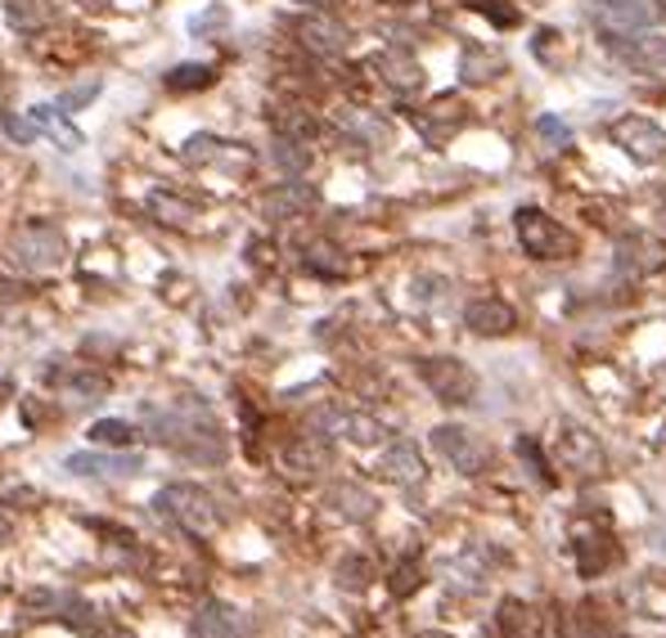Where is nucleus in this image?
Returning <instances> with one entry per match:
<instances>
[{
    "label": "nucleus",
    "mask_w": 666,
    "mask_h": 638,
    "mask_svg": "<svg viewBox=\"0 0 666 638\" xmlns=\"http://www.w3.org/2000/svg\"><path fill=\"white\" fill-rule=\"evenodd\" d=\"M149 427L158 440H167V446L185 459L195 463H225V436L217 427V418L208 414V405H176L167 414L158 410H145Z\"/></svg>",
    "instance_id": "f257e3e1"
},
{
    "label": "nucleus",
    "mask_w": 666,
    "mask_h": 638,
    "mask_svg": "<svg viewBox=\"0 0 666 638\" xmlns=\"http://www.w3.org/2000/svg\"><path fill=\"white\" fill-rule=\"evenodd\" d=\"M662 14L666 5H657V0H586V19L608 36V45L640 36L644 27L662 23Z\"/></svg>",
    "instance_id": "f03ea898"
},
{
    "label": "nucleus",
    "mask_w": 666,
    "mask_h": 638,
    "mask_svg": "<svg viewBox=\"0 0 666 638\" xmlns=\"http://www.w3.org/2000/svg\"><path fill=\"white\" fill-rule=\"evenodd\" d=\"M154 508H163L180 530L199 535V539L217 535V526H221V517H217V500L208 495L203 485H189V481H180V485H163V490H158V500H154Z\"/></svg>",
    "instance_id": "7ed1b4c3"
},
{
    "label": "nucleus",
    "mask_w": 666,
    "mask_h": 638,
    "mask_svg": "<svg viewBox=\"0 0 666 638\" xmlns=\"http://www.w3.org/2000/svg\"><path fill=\"white\" fill-rule=\"evenodd\" d=\"M513 225H518L522 253L536 257V261H567V257L577 253V238L567 234L550 212H541V208H518Z\"/></svg>",
    "instance_id": "20e7f679"
},
{
    "label": "nucleus",
    "mask_w": 666,
    "mask_h": 638,
    "mask_svg": "<svg viewBox=\"0 0 666 638\" xmlns=\"http://www.w3.org/2000/svg\"><path fill=\"white\" fill-rule=\"evenodd\" d=\"M14 257L27 266V270H59L68 261V238L59 225L51 221H27L14 230Z\"/></svg>",
    "instance_id": "39448f33"
},
{
    "label": "nucleus",
    "mask_w": 666,
    "mask_h": 638,
    "mask_svg": "<svg viewBox=\"0 0 666 638\" xmlns=\"http://www.w3.org/2000/svg\"><path fill=\"white\" fill-rule=\"evenodd\" d=\"M419 378H423V387L433 391L442 405H468L473 396H478V373H473L464 360H455V356H428V360H419Z\"/></svg>",
    "instance_id": "423d86ee"
},
{
    "label": "nucleus",
    "mask_w": 666,
    "mask_h": 638,
    "mask_svg": "<svg viewBox=\"0 0 666 638\" xmlns=\"http://www.w3.org/2000/svg\"><path fill=\"white\" fill-rule=\"evenodd\" d=\"M554 455L567 472H577V477H603L608 472V455L599 446V436L581 423H558L554 432Z\"/></svg>",
    "instance_id": "0eeeda50"
},
{
    "label": "nucleus",
    "mask_w": 666,
    "mask_h": 638,
    "mask_svg": "<svg viewBox=\"0 0 666 638\" xmlns=\"http://www.w3.org/2000/svg\"><path fill=\"white\" fill-rule=\"evenodd\" d=\"M433 450L464 477H478L491 468V446L482 436H473L468 427H455V423H442L433 427Z\"/></svg>",
    "instance_id": "6e6552de"
},
{
    "label": "nucleus",
    "mask_w": 666,
    "mask_h": 638,
    "mask_svg": "<svg viewBox=\"0 0 666 638\" xmlns=\"http://www.w3.org/2000/svg\"><path fill=\"white\" fill-rule=\"evenodd\" d=\"M608 135H612L617 149L631 154L635 163H662V158H666V131H662L657 122L640 117V113H631V117H617Z\"/></svg>",
    "instance_id": "1a4fd4ad"
},
{
    "label": "nucleus",
    "mask_w": 666,
    "mask_h": 638,
    "mask_svg": "<svg viewBox=\"0 0 666 638\" xmlns=\"http://www.w3.org/2000/svg\"><path fill=\"white\" fill-rule=\"evenodd\" d=\"M573 549H577V567H581V575H599V571H608V567H612V558H617V545H612L608 522H599V526H590L586 517H581V522H573Z\"/></svg>",
    "instance_id": "9d476101"
},
{
    "label": "nucleus",
    "mask_w": 666,
    "mask_h": 638,
    "mask_svg": "<svg viewBox=\"0 0 666 638\" xmlns=\"http://www.w3.org/2000/svg\"><path fill=\"white\" fill-rule=\"evenodd\" d=\"M315 427L324 436H347L352 446H378V440L388 436V427L369 418V414H347V410H320L315 414Z\"/></svg>",
    "instance_id": "9b49d317"
},
{
    "label": "nucleus",
    "mask_w": 666,
    "mask_h": 638,
    "mask_svg": "<svg viewBox=\"0 0 666 638\" xmlns=\"http://www.w3.org/2000/svg\"><path fill=\"white\" fill-rule=\"evenodd\" d=\"M315 203H320V193H315L311 184L284 180V184H275L266 199H262V212H266V221H298V216L311 212Z\"/></svg>",
    "instance_id": "f8f14e48"
},
{
    "label": "nucleus",
    "mask_w": 666,
    "mask_h": 638,
    "mask_svg": "<svg viewBox=\"0 0 666 638\" xmlns=\"http://www.w3.org/2000/svg\"><path fill=\"white\" fill-rule=\"evenodd\" d=\"M666 266V243L657 234H631L617 243V270H631V275H653Z\"/></svg>",
    "instance_id": "ddd939ff"
},
{
    "label": "nucleus",
    "mask_w": 666,
    "mask_h": 638,
    "mask_svg": "<svg viewBox=\"0 0 666 638\" xmlns=\"http://www.w3.org/2000/svg\"><path fill=\"white\" fill-rule=\"evenodd\" d=\"M617 59H622L631 72L666 81V36H635L631 45H612Z\"/></svg>",
    "instance_id": "4468645a"
},
{
    "label": "nucleus",
    "mask_w": 666,
    "mask_h": 638,
    "mask_svg": "<svg viewBox=\"0 0 666 638\" xmlns=\"http://www.w3.org/2000/svg\"><path fill=\"white\" fill-rule=\"evenodd\" d=\"M464 324L478 333V337H504L518 328V311L500 298H478V302H468L464 306Z\"/></svg>",
    "instance_id": "2eb2a0df"
},
{
    "label": "nucleus",
    "mask_w": 666,
    "mask_h": 638,
    "mask_svg": "<svg viewBox=\"0 0 666 638\" xmlns=\"http://www.w3.org/2000/svg\"><path fill=\"white\" fill-rule=\"evenodd\" d=\"M195 638H253V620L230 603H208L195 616Z\"/></svg>",
    "instance_id": "dca6fc26"
},
{
    "label": "nucleus",
    "mask_w": 666,
    "mask_h": 638,
    "mask_svg": "<svg viewBox=\"0 0 666 638\" xmlns=\"http://www.w3.org/2000/svg\"><path fill=\"white\" fill-rule=\"evenodd\" d=\"M298 36H302L307 51H315V55H343L347 51V27L338 19H324V14L298 19Z\"/></svg>",
    "instance_id": "f3484780"
},
{
    "label": "nucleus",
    "mask_w": 666,
    "mask_h": 638,
    "mask_svg": "<svg viewBox=\"0 0 666 638\" xmlns=\"http://www.w3.org/2000/svg\"><path fill=\"white\" fill-rule=\"evenodd\" d=\"M140 455H95V450H86V455H68V472H77V477H131V472H140Z\"/></svg>",
    "instance_id": "a211bd4d"
},
{
    "label": "nucleus",
    "mask_w": 666,
    "mask_h": 638,
    "mask_svg": "<svg viewBox=\"0 0 666 638\" xmlns=\"http://www.w3.org/2000/svg\"><path fill=\"white\" fill-rule=\"evenodd\" d=\"M329 508L338 513V517H347V522H369L374 517V508H378V500L369 495L365 485H356V481H338V485H329Z\"/></svg>",
    "instance_id": "6ab92c4d"
},
{
    "label": "nucleus",
    "mask_w": 666,
    "mask_h": 638,
    "mask_svg": "<svg viewBox=\"0 0 666 638\" xmlns=\"http://www.w3.org/2000/svg\"><path fill=\"white\" fill-rule=\"evenodd\" d=\"M51 378H55V387L64 391L73 405H95V401H100L104 391H109V378H104V373H90V369H73V373H68V369H55Z\"/></svg>",
    "instance_id": "aec40b11"
},
{
    "label": "nucleus",
    "mask_w": 666,
    "mask_h": 638,
    "mask_svg": "<svg viewBox=\"0 0 666 638\" xmlns=\"http://www.w3.org/2000/svg\"><path fill=\"white\" fill-rule=\"evenodd\" d=\"M464 126V104L459 100H451V94H442V100L428 109V113H419V131L433 139V144H442V139H451L455 131Z\"/></svg>",
    "instance_id": "412c9836"
},
{
    "label": "nucleus",
    "mask_w": 666,
    "mask_h": 638,
    "mask_svg": "<svg viewBox=\"0 0 666 638\" xmlns=\"http://www.w3.org/2000/svg\"><path fill=\"white\" fill-rule=\"evenodd\" d=\"M500 634L504 638H545V620H541V612L536 607H528V603H518V598H509V603H500Z\"/></svg>",
    "instance_id": "4be33fe9"
},
{
    "label": "nucleus",
    "mask_w": 666,
    "mask_h": 638,
    "mask_svg": "<svg viewBox=\"0 0 666 638\" xmlns=\"http://www.w3.org/2000/svg\"><path fill=\"white\" fill-rule=\"evenodd\" d=\"M284 468H289L293 477H320V472L329 468L324 436H302L298 446H289V455H284Z\"/></svg>",
    "instance_id": "5701e85b"
},
{
    "label": "nucleus",
    "mask_w": 666,
    "mask_h": 638,
    "mask_svg": "<svg viewBox=\"0 0 666 638\" xmlns=\"http://www.w3.org/2000/svg\"><path fill=\"white\" fill-rule=\"evenodd\" d=\"M378 472H384L388 481H397V485H419L423 481V459H419V450L410 446V440H397V446L384 455V463H378Z\"/></svg>",
    "instance_id": "b1692460"
},
{
    "label": "nucleus",
    "mask_w": 666,
    "mask_h": 638,
    "mask_svg": "<svg viewBox=\"0 0 666 638\" xmlns=\"http://www.w3.org/2000/svg\"><path fill=\"white\" fill-rule=\"evenodd\" d=\"M374 68L384 72V81H388L392 90H401V94H410V90H419V86H423V68H419L410 55L388 51V55H378V59H374Z\"/></svg>",
    "instance_id": "393cba45"
},
{
    "label": "nucleus",
    "mask_w": 666,
    "mask_h": 638,
    "mask_svg": "<svg viewBox=\"0 0 666 638\" xmlns=\"http://www.w3.org/2000/svg\"><path fill=\"white\" fill-rule=\"evenodd\" d=\"M149 212H154V221H163V225H189V221H199V208L189 203V199H180V193H167V189H154V193H149Z\"/></svg>",
    "instance_id": "a878e982"
},
{
    "label": "nucleus",
    "mask_w": 666,
    "mask_h": 638,
    "mask_svg": "<svg viewBox=\"0 0 666 638\" xmlns=\"http://www.w3.org/2000/svg\"><path fill=\"white\" fill-rule=\"evenodd\" d=\"M270 163H275L284 176H302V171L311 167V154H307V144H302V139L279 135V139H275V149H270Z\"/></svg>",
    "instance_id": "bb28decb"
},
{
    "label": "nucleus",
    "mask_w": 666,
    "mask_h": 638,
    "mask_svg": "<svg viewBox=\"0 0 666 638\" xmlns=\"http://www.w3.org/2000/svg\"><path fill=\"white\" fill-rule=\"evenodd\" d=\"M5 19H10L19 32H36V27L51 23V0H10Z\"/></svg>",
    "instance_id": "cd10ccee"
},
{
    "label": "nucleus",
    "mask_w": 666,
    "mask_h": 638,
    "mask_svg": "<svg viewBox=\"0 0 666 638\" xmlns=\"http://www.w3.org/2000/svg\"><path fill=\"white\" fill-rule=\"evenodd\" d=\"M32 126H36V131H45V135H55V139L64 144V149H81V131H77V126H68L59 109H32Z\"/></svg>",
    "instance_id": "c85d7f7f"
},
{
    "label": "nucleus",
    "mask_w": 666,
    "mask_h": 638,
    "mask_svg": "<svg viewBox=\"0 0 666 638\" xmlns=\"http://www.w3.org/2000/svg\"><path fill=\"white\" fill-rule=\"evenodd\" d=\"M212 81H217V68H208V64H180V68L167 72V90H180V94L208 90Z\"/></svg>",
    "instance_id": "c756f323"
},
{
    "label": "nucleus",
    "mask_w": 666,
    "mask_h": 638,
    "mask_svg": "<svg viewBox=\"0 0 666 638\" xmlns=\"http://www.w3.org/2000/svg\"><path fill=\"white\" fill-rule=\"evenodd\" d=\"M504 72V59L491 51H478V45H473V51L464 55V81H491V77H500Z\"/></svg>",
    "instance_id": "7c9ffc66"
},
{
    "label": "nucleus",
    "mask_w": 666,
    "mask_h": 638,
    "mask_svg": "<svg viewBox=\"0 0 666 638\" xmlns=\"http://www.w3.org/2000/svg\"><path fill=\"white\" fill-rule=\"evenodd\" d=\"M307 266H311L315 275H329V279L347 275V261H343V253L333 248V243H311V248H307Z\"/></svg>",
    "instance_id": "2f4dec72"
},
{
    "label": "nucleus",
    "mask_w": 666,
    "mask_h": 638,
    "mask_svg": "<svg viewBox=\"0 0 666 638\" xmlns=\"http://www.w3.org/2000/svg\"><path fill=\"white\" fill-rule=\"evenodd\" d=\"M221 149H225V144H221L217 135H189V139H185V149H180V158H185L189 167H203V163L221 158Z\"/></svg>",
    "instance_id": "473e14b6"
},
{
    "label": "nucleus",
    "mask_w": 666,
    "mask_h": 638,
    "mask_svg": "<svg viewBox=\"0 0 666 638\" xmlns=\"http://www.w3.org/2000/svg\"><path fill=\"white\" fill-rule=\"evenodd\" d=\"M315 131H320V122H315L307 109H284V113H279V135H289V139H302V144H307Z\"/></svg>",
    "instance_id": "72a5a7b5"
},
{
    "label": "nucleus",
    "mask_w": 666,
    "mask_h": 638,
    "mask_svg": "<svg viewBox=\"0 0 666 638\" xmlns=\"http://www.w3.org/2000/svg\"><path fill=\"white\" fill-rule=\"evenodd\" d=\"M95 94H100V77H86V81H77V86H68L64 94H59V113H81Z\"/></svg>",
    "instance_id": "f704fd0d"
},
{
    "label": "nucleus",
    "mask_w": 666,
    "mask_h": 638,
    "mask_svg": "<svg viewBox=\"0 0 666 638\" xmlns=\"http://www.w3.org/2000/svg\"><path fill=\"white\" fill-rule=\"evenodd\" d=\"M90 436L100 440V446H131V440L140 436L131 423H122V418H104V423H95L90 427Z\"/></svg>",
    "instance_id": "c9c22d12"
},
{
    "label": "nucleus",
    "mask_w": 666,
    "mask_h": 638,
    "mask_svg": "<svg viewBox=\"0 0 666 638\" xmlns=\"http://www.w3.org/2000/svg\"><path fill=\"white\" fill-rule=\"evenodd\" d=\"M369 580H374L369 558H356V553H352V558H343V562H338V584H343V589H352V594H356V589H365Z\"/></svg>",
    "instance_id": "e433bc0d"
},
{
    "label": "nucleus",
    "mask_w": 666,
    "mask_h": 638,
    "mask_svg": "<svg viewBox=\"0 0 666 638\" xmlns=\"http://www.w3.org/2000/svg\"><path fill=\"white\" fill-rule=\"evenodd\" d=\"M536 135H541L545 144H554V149H567V144H573V126L558 122V117H550V113L536 117Z\"/></svg>",
    "instance_id": "4c0bfd02"
},
{
    "label": "nucleus",
    "mask_w": 666,
    "mask_h": 638,
    "mask_svg": "<svg viewBox=\"0 0 666 638\" xmlns=\"http://www.w3.org/2000/svg\"><path fill=\"white\" fill-rule=\"evenodd\" d=\"M468 10L487 14L496 27H513L518 23V10H504V0H468Z\"/></svg>",
    "instance_id": "58836bf2"
},
{
    "label": "nucleus",
    "mask_w": 666,
    "mask_h": 638,
    "mask_svg": "<svg viewBox=\"0 0 666 638\" xmlns=\"http://www.w3.org/2000/svg\"><path fill=\"white\" fill-rule=\"evenodd\" d=\"M414 589H419V567H414V562H401V567L392 571V594L406 598V594H414Z\"/></svg>",
    "instance_id": "ea45409f"
},
{
    "label": "nucleus",
    "mask_w": 666,
    "mask_h": 638,
    "mask_svg": "<svg viewBox=\"0 0 666 638\" xmlns=\"http://www.w3.org/2000/svg\"><path fill=\"white\" fill-rule=\"evenodd\" d=\"M0 126H5V135H10V139H19V144L36 139V126H32L27 117H19V113H0Z\"/></svg>",
    "instance_id": "a19ab883"
},
{
    "label": "nucleus",
    "mask_w": 666,
    "mask_h": 638,
    "mask_svg": "<svg viewBox=\"0 0 666 638\" xmlns=\"http://www.w3.org/2000/svg\"><path fill=\"white\" fill-rule=\"evenodd\" d=\"M518 455H522V459L532 463V472H536L541 481H554V477H550V468H545V459H541V450H536V440H532V436H518Z\"/></svg>",
    "instance_id": "79ce46f5"
},
{
    "label": "nucleus",
    "mask_w": 666,
    "mask_h": 638,
    "mask_svg": "<svg viewBox=\"0 0 666 638\" xmlns=\"http://www.w3.org/2000/svg\"><path fill=\"white\" fill-rule=\"evenodd\" d=\"M208 27H225V10H212V14L195 19V32H208Z\"/></svg>",
    "instance_id": "37998d69"
},
{
    "label": "nucleus",
    "mask_w": 666,
    "mask_h": 638,
    "mask_svg": "<svg viewBox=\"0 0 666 638\" xmlns=\"http://www.w3.org/2000/svg\"><path fill=\"white\" fill-rule=\"evenodd\" d=\"M19 292H23L19 283H10V279H0V302H14V298H19Z\"/></svg>",
    "instance_id": "c03bdc74"
},
{
    "label": "nucleus",
    "mask_w": 666,
    "mask_h": 638,
    "mask_svg": "<svg viewBox=\"0 0 666 638\" xmlns=\"http://www.w3.org/2000/svg\"><path fill=\"white\" fill-rule=\"evenodd\" d=\"M77 5H81V10H90V14H95V10H109V0H77Z\"/></svg>",
    "instance_id": "a18cd8bd"
},
{
    "label": "nucleus",
    "mask_w": 666,
    "mask_h": 638,
    "mask_svg": "<svg viewBox=\"0 0 666 638\" xmlns=\"http://www.w3.org/2000/svg\"><path fill=\"white\" fill-rule=\"evenodd\" d=\"M5 396H14V382H10L5 373H0V401H5Z\"/></svg>",
    "instance_id": "49530a36"
},
{
    "label": "nucleus",
    "mask_w": 666,
    "mask_h": 638,
    "mask_svg": "<svg viewBox=\"0 0 666 638\" xmlns=\"http://www.w3.org/2000/svg\"><path fill=\"white\" fill-rule=\"evenodd\" d=\"M5 539H10V522H5V517H0V545H5Z\"/></svg>",
    "instance_id": "de8ad7c7"
},
{
    "label": "nucleus",
    "mask_w": 666,
    "mask_h": 638,
    "mask_svg": "<svg viewBox=\"0 0 666 638\" xmlns=\"http://www.w3.org/2000/svg\"><path fill=\"white\" fill-rule=\"evenodd\" d=\"M109 638H135V634H122V629H109Z\"/></svg>",
    "instance_id": "09e8293b"
},
{
    "label": "nucleus",
    "mask_w": 666,
    "mask_h": 638,
    "mask_svg": "<svg viewBox=\"0 0 666 638\" xmlns=\"http://www.w3.org/2000/svg\"><path fill=\"white\" fill-rule=\"evenodd\" d=\"M423 638H451V634H423Z\"/></svg>",
    "instance_id": "8fccbe9b"
},
{
    "label": "nucleus",
    "mask_w": 666,
    "mask_h": 638,
    "mask_svg": "<svg viewBox=\"0 0 666 638\" xmlns=\"http://www.w3.org/2000/svg\"><path fill=\"white\" fill-rule=\"evenodd\" d=\"M657 440H666V423H662V432H657Z\"/></svg>",
    "instance_id": "3c124183"
},
{
    "label": "nucleus",
    "mask_w": 666,
    "mask_h": 638,
    "mask_svg": "<svg viewBox=\"0 0 666 638\" xmlns=\"http://www.w3.org/2000/svg\"><path fill=\"white\" fill-rule=\"evenodd\" d=\"M662 549H666V539H662Z\"/></svg>",
    "instance_id": "603ef678"
},
{
    "label": "nucleus",
    "mask_w": 666,
    "mask_h": 638,
    "mask_svg": "<svg viewBox=\"0 0 666 638\" xmlns=\"http://www.w3.org/2000/svg\"><path fill=\"white\" fill-rule=\"evenodd\" d=\"M324 5H329V0H324Z\"/></svg>",
    "instance_id": "864d4df0"
}]
</instances>
